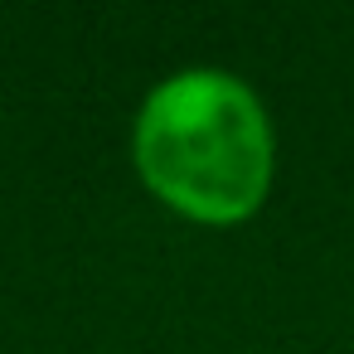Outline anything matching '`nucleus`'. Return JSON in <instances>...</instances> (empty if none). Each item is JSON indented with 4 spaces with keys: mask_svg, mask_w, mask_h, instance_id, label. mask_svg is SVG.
I'll use <instances>...</instances> for the list:
<instances>
[{
    "mask_svg": "<svg viewBox=\"0 0 354 354\" xmlns=\"http://www.w3.org/2000/svg\"><path fill=\"white\" fill-rule=\"evenodd\" d=\"M136 170L170 209L199 223H238L272 185L267 112L233 73H175L136 117Z\"/></svg>",
    "mask_w": 354,
    "mask_h": 354,
    "instance_id": "nucleus-1",
    "label": "nucleus"
}]
</instances>
